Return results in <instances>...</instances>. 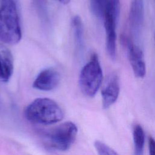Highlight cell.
Masks as SVG:
<instances>
[{
	"mask_svg": "<svg viewBox=\"0 0 155 155\" xmlns=\"http://www.w3.org/2000/svg\"><path fill=\"white\" fill-rule=\"evenodd\" d=\"M56 1L63 4H67L70 1V0H56Z\"/></svg>",
	"mask_w": 155,
	"mask_h": 155,
	"instance_id": "obj_18",
	"label": "cell"
},
{
	"mask_svg": "<svg viewBox=\"0 0 155 155\" xmlns=\"http://www.w3.org/2000/svg\"><path fill=\"white\" fill-rule=\"evenodd\" d=\"M110 2L112 6L114 14L118 19L120 13V1L119 0H110Z\"/></svg>",
	"mask_w": 155,
	"mask_h": 155,
	"instance_id": "obj_16",
	"label": "cell"
},
{
	"mask_svg": "<svg viewBox=\"0 0 155 155\" xmlns=\"http://www.w3.org/2000/svg\"><path fill=\"white\" fill-rule=\"evenodd\" d=\"M37 11L42 19L47 18V0H33Z\"/></svg>",
	"mask_w": 155,
	"mask_h": 155,
	"instance_id": "obj_15",
	"label": "cell"
},
{
	"mask_svg": "<svg viewBox=\"0 0 155 155\" xmlns=\"http://www.w3.org/2000/svg\"><path fill=\"white\" fill-rule=\"evenodd\" d=\"M74 42L79 48L84 45V25L80 16H75L71 21Z\"/></svg>",
	"mask_w": 155,
	"mask_h": 155,
	"instance_id": "obj_12",
	"label": "cell"
},
{
	"mask_svg": "<svg viewBox=\"0 0 155 155\" xmlns=\"http://www.w3.org/2000/svg\"><path fill=\"white\" fill-rule=\"evenodd\" d=\"M133 138L134 144V155H142L143 152L145 134L142 126L136 124L133 130Z\"/></svg>",
	"mask_w": 155,
	"mask_h": 155,
	"instance_id": "obj_11",
	"label": "cell"
},
{
	"mask_svg": "<svg viewBox=\"0 0 155 155\" xmlns=\"http://www.w3.org/2000/svg\"><path fill=\"white\" fill-rule=\"evenodd\" d=\"M102 80V67L97 55L94 53L79 74V84L81 90L85 96L92 97L99 90Z\"/></svg>",
	"mask_w": 155,
	"mask_h": 155,
	"instance_id": "obj_3",
	"label": "cell"
},
{
	"mask_svg": "<svg viewBox=\"0 0 155 155\" xmlns=\"http://www.w3.org/2000/svg\"><path fill=\"white\" fill-rule=\"evenodd\" d=\"M90 8L93 14L99 18H104V16L109 4L110 0H89Z\"/></svg>",
	"mask_w": 155,
	"mask_h": 155,
	"instance_id": "obj_13",
	"label": "cell"
},
{
	"mask_svg": "<svg viewBox=\"0 0 155 155\" xmlns=\"http://www.w3.org/2000/svg\"><path fill=\"white\" fill-rule=\"evenodd\" d=\"M120 92L119 78L116 74L112 73L101 91L102 107L107 109L117 101Z\"/></svg>",
	"mask_w": 155,
	"mask_h": 155,
	"instance_id": "obj_8",
	"label": "cell"
},
{
	"mask_svg": "<svg viewBox=\"0 0 155 155\" xmlns=\"http://www.w3.org/2000/svg\"><path fill=\"white\" fill-rule=\"evenodd\" d=\"M94 146L98 155H119L112 148L100 140H96Z\"/></svg>",
	"mask_w": 155,
	"mask_h": 155,
	"instance_id": "obj_14",
	"label": "cell"
},
{
	"mask_svg": "<svg viewBox=\"0 0 155 155\" xmlns=\"http://www.w3.org/2000/svg\"><path fill=\"white\" fill-rule=\"evenodd\" d=\"M14 69L13 55L10 50L0 45V79L7 82L12 77Z\"/></svg>",
	"mask_w": 155,
	"mask_h": 155,
	"instance_id": "obj_10",
	"label": "cell"
},
{
	"mask_svg": "<svg viewBox=\"0 0 155 155\" xmlns=\"http://www.w3.org/2000/svg\"><path fill=\"white\" fill-rule=\"evenodd\" d=\"M22 38L16 3L4 0L0 6V39L9 45L18 44Z\"/></svg>",
	"mask_w": 155,
	"mask_h": 155,
	"instance_id": "obj_1",
	"label": "cell"
},
{
	"mask_svg": "<svg viewBox=\"0 0 155 155\" xmlns=\"http://www.w3.org/2000/svg\"><path fill=\"white\" fill-rule=\"evenodd\" d=\"M148 151L149 155H155V139L151 136L148 137Z\"/></svg>",
	"mask_w": 155,
	"mask_h": 155,
	"instance_id": "obj_17",
	"label": "cell"
},
{
	"mask_svg": "<svg viewBox=\"0 0 155 155\" xmlns=\"http://www.w3.org/2000/svg\"><path fill=\"white\" fill-rule=\"evenodd\" d=\"M103 19L106 35V50L110 58L114 59L116 53V27L118 19L116 18L110 2Z\"/></svg>",
	"mask_w": 155,
	"mask_h": 155,
	"instance_id": "obj_5",
	"label": "cell"
},
{
	"mask_svg": "<svg viewBox=\"0 0 155 155\" xmlns=\"http://www.w3.org/2000/svg\"><path fill=\"white\" fill-rule=\"evenodd\" d=\"M77 133L76 125L71 122H66L54 128L47 134V141L51 147L65 151L73 143Z\"/></svg>",
	"mask_w": 155,
	"mask_h": 155,
	"instance_id": "obj_4",
	"label": "cell"
},
{
	"mask_svg": "<svg viewBox=\"0 0 155 155\" xmlns=\"http://www.w3.org/2000/svg\"><path fill=\"white\" fill-rule=\"evenodd\" d=\"M61 79L59 73L53 68L42 70L33 83V88L41 91H51L59 84Z\"/></svg>",
	"mask_w": 155,
	"mask_h": 155,
	"instance_id": "obj_7",
	"label": "cell"
},
{
	"mask_svg": "<svg viewBox=\"0 0 155 155\" xmlns=\"http://www.w3.org/2000/svg\"><path fill=\"white\" fill-rule=\"evenodd\" d=\"M123 42L127 48L128 58L134 74L138 78H143L146 74V65L143 51L128 38H124Z\"/></svg>",
	"mask_w": 155,
	"mask_h": 155,
	"instance_id": "obj_6",
	"label": "cell"
},
{
	"mask_svg": "<svg viewBox=\"0 0 155 155\" xmlns=\"http://www.w3.org/2000/svg\"><path fill=\"white\" fill-rule=\"evenodd\" d=\"M144 21V5L143 0H131L129 11V24L133 31L140 30Z\"/></svg>",
	"mask_w": 155,
	"mask_h": 155,
	"instance_id": "obj_9",
	"label": "cell"
},
{
	"mask_svg": "<svg viewBox=\"0 0 155 155\" xmlns=\"http://www.w3.org/2000/svg\"><path fill=\"white\" fill-rule=\"evenodd\" d=\"M26 118L35 123L50 125L61 121L64 113L59 105L49 98H37L25 108Z\"/></svg>",
	"mask_w": 155,
	"mask_h": 155,
	"instance_id": "obj_2",
	"label": "cell"
},
{
	"mask_svg": "<svg viewBox=\"0 0 155 155\" xmlns=\"http://www.w3.org/2000/svg\"><path fill=\"white\" fill-rule=\"evenodd\" d=\"M154 41H155V36H154Z\"/></svg>",
	"mask_w": 155,
	"mask_h": 155,
	"instance_id": "obj_19",
	"label": "cell"
}]
</instances>
